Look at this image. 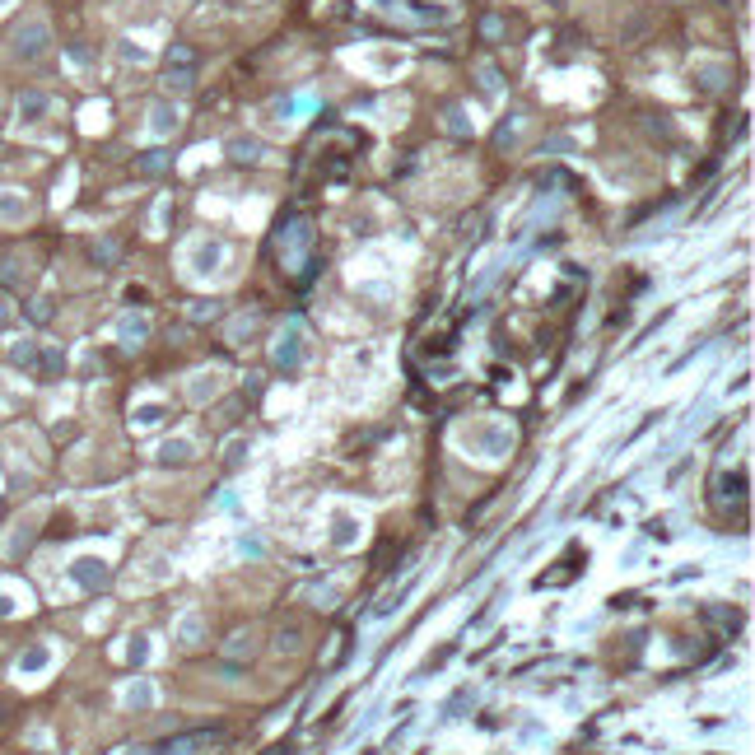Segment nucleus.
Masks as SVG:
<instances>
[{
	"instance_id": "f257e3e1",
	"label": "nucleus",
	"mask_w": 755,
	"mask_h": 755,
	"mask_svg": "<svg viewBox=\"0 0 755 755\" xmlns=\"http://www.w3.org/2000/svg\"><path fill=\"white\" fill-rule=\"evenodd\" d=\"M219 732H196V737H177L164 746V755H196V746H215Z\"/></svg>"
},
{
	"instance_id": "f03ea898",
	"label": "nucleus",
	"mask_w": 755,
	"mask_h": 755,
	"mask_svg": "<svg viewBox=\"0 0 755 755\" xmlns=\"http://www.w3.org/2000/svg\"><path fill=\"white\" fill-rule=\"evenodd\" d=\"M15 51H19V56H38V51H42V29H38V24L24 29V33H19V42H15Z\"/></svg>"
},
{
	"instance_id": "7ed1b4c3",
	"label": "nucleus",
	"mask_w": 755,
	"mask_h": 755,
	"mask_svg": "<svg viewBox=\"0 0 755 755\" xmlns=\"http://www.w3.org/2000/svg\"><path fill=\"white\" fill-rule=\"evenodd\" d=\"M5 317H10V303H5V299H0V322H5Z\"/></svg>"
}]
</instances>
